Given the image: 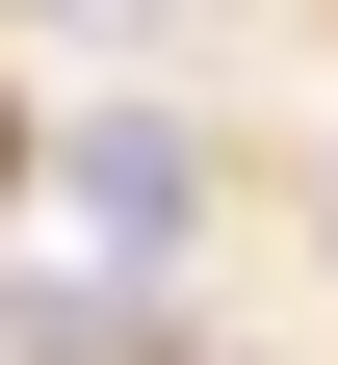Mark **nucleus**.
I'll return each mask as SVG.
<instances>
[{
    "instance_id": "nucleus-1",
    "label": "nucleus",
    "mask_w": 338,
    "mask_h": 365,
    "mask_svg": "<svg viewBox=\"0 0 338 365\" xmlns=\"http://www.w3.org/2000/svg\"><path fill=\"white\" fill-rule=\"evenodd\" d=\"M78 209H105L130 261H157V235H208V130H182V105H105V130H78Z\"/></svg>"
},
{
    "instance_id": "nucleus-2",
    "label": "nucleus",
    "mask_w": 338,
    "mask_h": 365,
    "mask_svg": "<svg viewBox=\"0 0 338 365\" xmlns=\"http://www.w3.org/2000/svg\"><path fill=\"white\" fill-rule=\"evenodd\" d=\"M0 365H26V313H0Z\"/></svg>"
},
{
    "instance_id": "nucleus-3",
    "label": "nucleus",
    "mask_w": 338,
    "mask_h": 365,
    "mask_svg": "<svg viewBox=\"0 0 338 365\" xmlns=\"http://www.w3.org/2000/svg\"><path fill=\"white\" fill-rule=\"evenodd\" d=\"M0 157H26V130H0Z\"/></svg>"
}]
</instances>
